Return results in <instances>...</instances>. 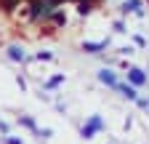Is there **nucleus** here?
<instances>
[{
	"label": "nucleus",
	"instance_id": "1",
	"mask_svg": "<svg viewBox=\"0 0 149 144\" xmlns=\"http://www.w3.org/2000/svg\"><path fill=\"white\" fill-rule=\"evenodd\" d=\"M101 131V117H91L85 125H83V139H93V134H99Z\"/></svg>",
	"mask_w": 149,
	"mask_h": 144
},
{
	"label": "nucleus",
	"instance_id": "2",
	"mask_svg": "<svg viewBox=\"0 0 149 144\" xmlns=\"http://www.w3.org/2000/svg\"><path fill=\"white\" fill-rule=\"evenodd\" d=\"M117 91H120L125 99H130V101H136V99H139V94H136V85H123V83H117Z\"/></svg>",
	"mask_w": 149,
	"mask_h": 144
},
{
	"label": "nucleus",
	"instance_id": "3",
	"mask_svg": "<svg viewBox=\"0 0 149 144\" xmlns=\"http://www.w3.org/2000/svg\"><path fill=\"white\" fill-rule=\"evenodd\" d=\"M99 80H101V83H107L109 88H117V83H120V80L115 78V72H109V69H104V72H99Z\"/></svg>",
	"mask_w": 149,
	"mask_h": 144
},
{
	"label": "nucleus",
	"instance_id": "4",
	"mask_svg": "<svg viewBox=\"0 0 149 144\" xmlns=\"http://www.w3.org/2000/svg\"><path fill=\"white\" fill-rule=\"evenodd\" d=\"M128 80H130V85H144L146 83V75H144L141 69H130L128 72Z\"/></svg>",
	"mask_w": 149,
	"mask_h": 144
},
{
	"label": "nucleus",
	"instance_id": "5",
	"mask_svg": "<svg viewBox=\"0 0 149 144\" xmlns=\"http://www.w3.org/2000/svg\"><path fill=\"white\" fill-rule=\"evenodd\" d=\"M107 48V40H99V43H83V51H88V53H99V51H104Z\"/></svg>",
	"mask_w": 149,
	"mask_h": 144
},
{
	"label": "nucleus",
	"instance_id": "6",
	"mask_svg": "<svg viewBox=\"0 0 149 144\" xmlns=\"http://www.w3.org/2000/svg\"><path fill=\"white\" fill-rule=\"evenodd\" d=\"M8 56H11L13 62H24V59H27V53L19 48V45H11V48H8Z\"/></svg>",
	"mask_w": 149,
	"mask_h": 144
},
{
	"label": "nucleus",
	"instance_id": "7",
	"mask_svg": "<svg viewBox=\"0 0 149 144\" xmlns=\"http://www.w3.org/2000/svg\"><path fill=\"white\" fill-rule=\"evenodd\" d=\"M123 11H139V0H130V3H125Z\"/></svg>",
	"mask_w": 149,
	"mask_h": 144
},
{
	"label": "nucleus",
	"instance_id": "8",
	"mask_svg": "<svg viewBox=\"0 0 149 144\" xmlns=\"http://www.w3.org/2000/svg\"><path fill=\"white\" fill-rule=\"evenodd\" d=\"M91 11V3H88V0H83V3H80V13H88Z\"/></svg>",
	"mask_w": 149,
	"mask_h": 144
},
{
	"label": "nucleus",
	"instance_id": "9",
	"mask_svg": "<svg viewBox=\"0 0 149 144\" xmlns=\"http://www.w3.org/2000/svg\"><path fill=\"white\" fill-rule=\"evenodd\" d=\"M61 80H64V78H53V80H48V88H53V85H59Z\"/></svg>",
	"mask_w": 149,
	"mask_h": 144
},
{
	"label": "nucleus",
	"instance_id": "10",
	"mask_svg": "<svg viewBox=\"0 0 149 144\" xmlns=\"http://www.w3.org/2000/svg\"><path fill=\"white\" fill-rule=\"evenodd\" d=\"M22 123H24V125H29V128H35V120H32V117H22Z\"/></svg>",
	"mask_w": 149,
	"mask_h": 144
},
{
	"label": "nucleus",
	"instance_id": "11",
	"mask_svg": "<svg viewBox=\"0 0 149 144\" xmlns=\"http://www.w3.org/2000/svg\"><path fill=\"white\" fill-rule=\"evenodd\" d=\"M3 6H6V11H11L13 8V0H3Z\"/></svg>",
	"mask_w": 149,
	"mask_h": 144
},
{
	"label": "nucleus",
	"instance_id": "12",
	"mask_svg": "<svg viewBox=\"0 0 149 144\" xmlns=\"http://www.w3.org/2000/svg\"><path fill=\"white\" fill-rule=\"evenodd\" d=\"M6 144H22L19 139H6Z\"/></svg>",
	"mask_w": 149,
	"mask_h": 144
}]
</instances>
